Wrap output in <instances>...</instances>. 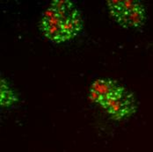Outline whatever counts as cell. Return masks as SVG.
<instances>
[{
  "label": "cell",
  "instance_id": "obj_1",
  "mask_svg": "<svg viewBox=\"0 0 153 152\" xmlns=\"http://www.w3.org/2000/svg\"><path fill=\"white\" fill-rule=\"evenodd\" d=\"M80 10L70 0H54L42 14L39 28L48 41L60 44L75 39L83 30Z\"/></svg>",
  "mask_w": 153,
  "mask_h": 152
},
{
  "label": "cell",
  "instance_id": "obj_2",
  "mask_svg": "<svg viewBox=\"0 0 153 152\" xmlns=\"http://www.w3.org/2000/svg\"><path fill=\"white\" fill-rule=\"evenodd\" d=\"M107 5L112 19L123 28L138 29L146 22V9L138 0H109Z\"/></svg>",
  "mask_w": 153,
  "mask_h": 152
},
{
  "label": "cell",
  "instance_id": "obj_3",
  "mask_svg": "<svg viewBox=\"0 0 153 152\" xmlns=\"http://www.w3.org/2000/svg\"><path fill=\"white\" fill-rule=\"evenodd\" d=\"M104 111L115 121H123L132 116L137 111V101L134 94L125 89L102 107Z\"/></svg>",
  "mask_w": 153,
  "mask_h": 152
},
{
  "label": "cell",
  "instance_id": "obj_4",
  "mask_svg": "<svg viewBox=\"0 0 153 152\" xmlns=\"http://www.w3.org/2000/svg\"><path fill=\"white\" fill-rule=\"evenodd\" d=\"M126 88L111 78H98L90 86L89 99L93 103L103 107Z\"/></svg>",
  "mask_w": 153,
  "mask_h": 152
},
{
  "label": "cell",
  "instance_id": "obj_5",
  "mask_svg": "<svg viewBox=\"0 0 153 152\" xmlns=\"http://www.w3.org/2000/svg\"><path fill=\"white\" fill-rule=\"evenodd\" d=\"M19 101L15 91L9 82L1 78L0 80V106L1 107H10Z\"/></svg>",
  "mask_w": 153,
  "mask_h": 152
}]
</instances>
